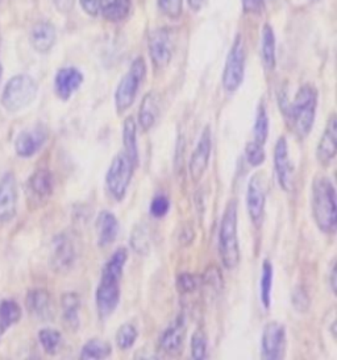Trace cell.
Returning <instances> with one entry per match:
<instances>
[{
    "mask_svg": "<svg viewBox=\"0 0 337 360\" xmlns=\"http://www.w3.org/2000/svg\"><path fill=\"white\" fill-rule=\"evenodd\" d=\"M128 262V251L124 247L117 248L108 259L102 271V277L95 293L96 309L100 318H108L120 302V281Z\"/></svg>",
    "mask_w": 337,
    "mask_h": 360,
    "instance_id": "6da1fadb",
    "label": "cell"
},
{
    "mask_svg": "<svg viewBox=\"0 0 337 360\" xmlns=\"http://www.w3.org/2000/svg\"><path fill=\"white\" fill-rule=\"evenodd\" d=\"M317 106V91L311 85L302 86L294 101L289 102L284 99L281 102V108L287 119L291 131L299 139H305L314 127Z\"/></svg>",
    "mask_w": 337,
    "mask_h": 360,
    "instance_id": "7a4b0ae2",
    "label": "cell"
},
{
    "mask_svg": "<svg viewBox=\"0 0 337 360\" xmlns=\"http://www.w3.org/2000/svg\"><path fill=\"white\" fill-rule=\"evenodd\" d=\"M311 209L316 226L322 233L336 231V191L326 176H316L312 181Z\"/></svg>",
    "mask_w": 337,
    "mask_h": 360,
    "instance_id": "3957f363",
    "label": "cell"
},
{
    "mask_svg": "<svg viewBox=\"0 0 337 360\" xmlns=\"http://www.w3.org/2000/svg\"><path fill=\"white\" fill-rule=\"evenodd\" d=\"M218 248L221 263L227 269H234L240 264V245L237 236V202L231 200L225 206L219 227Z\"/></svg>",
    "mask_w": 337,
    "mask_h": 360,
    "instance_id": "277c9868",
    "label": "cell"
},
{
    "mask_svg": "<svg viewBox=\"0 0 337 360\" xmlns=\"http://www.w3.org/2000/svg\"><path fill=\"white\" fill-rule=\"evenodd\" d=\"M39 93V85L31 75H19L11 78L1 94V105L10 111L18 112L29 106Z\"/></svg>",
    "mask_w": 337,
    "mask_h": 360,
    "instance_id": "5b68a950",
    "label": "cell"
},
{
    "mask_svg": "<svg viewBox=\"0 0 337 360\" xmlns=\"http://www.w3.org/2000/svg\"><path fill=\"white\" fill-rule=\"evenodd\" d=\"M145 75H147V65L141 57H138L132 63L128 73L121 78L120 84L116 89L115 107L117 114L126 112V110L131 108L135 103L137 93L145 78Z\"/></svg>",
    "mask_w": 337,
    "mask_h": 360,
    "instance_id": "8992f818",
    "label": "cell"
},
{
    "mask_svg": "<svg viewBox=\"0 0 337 360\" xmlns=\"http://www.w3.org/2000/svg\"><path fill=\"white\" fill-rule=\"evenodd\" d=\"M136 165L129 160L124 152L116 155L105 174L107 191L116 201L126 197L129 184L133 177Z\"/></svg>",
    "mask_w": 337,
    "mask_h": 360,
    "instance_id": "52a82bcc",
    "label": "cell"
},
{
    "mask_svg": "<svg viewBox=\"0 0 337 360\" xmlns=\"http://www.w3.org/2000/svg\"><path fill=\"white\" fill-rule=\"evenodd\" d=\"M245 75V45L242 36H237L232 45L223 73V86L228 93H234L244 81Z\"/></svg>",
    "mask_w": 337,
    "mask_h": 360,
    "instance_id": "ba28073f",
    "label": "cell"
},
{
    "mask_svg": "<svg viewBox=\"0 0 337 360\" xmlns=\"http://www.w3.org/2000/svg\"><path fill=\"white\" fill-rule=\"evenodd\" d=\"M77 244L69 233H58L52 242L51 266L57 274H66L77 262Z\"/></svg>",
    "mask_w": 337,
    "mask_h": 360,
    "instance_id": "9c48e42d",
    "label": "cell"
},
{
    "mask_svg": "<svg viewBox=\"0 0 337 360\" xmlns=\"http://www.w3.org/2000/svg\"><path fill=\"white\" fill-rule=\"evenodd\" d=\"M286 349V328L282 323L272 321L265 325L261 337V356L266 360H279Z\"/></svg>",
    "mask_w": 337,
    "mask_h": 360,
    "instance_id": "30bf717a",
    "label": "cell"
},
{
    "mask_svg": "<svg viewBox=\"0 0 337 360\" xmlns=\"http://www.w3.org/2000/svg\"><path fill=\"white\" fill-rule=\"evenodd\" d=\"M211 150H212V134H211L210 126H206L200 135L197 147L190 158V177L194 182H199L203 179L210 164Z\"/></svg>",
    "mask_w": 337,
    "mask_h": 360,
    "instance_id": "8fae6325",
    "label": "cell"
},
{
    "mask_svg": "<svg viewBox=\"0 0 337 360\" xmlns=\"http://www.w3.org/2000/svg\"><path fill=\"white\" fill-rule=\"evenodd\" d=\"M265 205H266V191L263 186L261 174H253L248 182L246 189V209L249 218L256 229L263 226V215H265Z\"/></svg>",
    "mask_w": 337,
    "mask_h": 360,
    "instance_id": "7c38bea8",
    "label": "cell"
},
{
    "mask_svg": "<svg viewBox=\"0 0 337 360\" xmlns=\"http://www.w3.org/2000/svg\"><path fill=\"white\" fill-rule=\"evenodd\" d=\"M274 168L281 189L284 191H291L294 184V167L290 160L289 143L284 136L277 140L274 148Z\"/></svg>",
    "mask_w": 337,
    "mask_h": 360,
    "instance_id": "4fadbf2b",
    "label": "cell"
},
{
    "mask_svg": "<svg viewBox=\"0 0 337 360\" xmlns=\"http://www.w3.org/2000/svg\"><path fill=\"white\" fill-rule=\"evenodd\" d=\"M186 321L183 314L176 318L161 337V349L170 356H179L183 352L186 342Z\"/></svg>",
    "mask_w": 337,
    "mask_h": 360,
    "instance_id": "5bb4252c",
    "label": "cell"
},
{
    "mask_svg": "<svg viewBox=\"0 0 337 360\" xmlns=\"http://www.w3.org/2000/svg\"><path fill=\"white\" fill-rule=\"evenodd\" d=\"M18 210V184L13 173H7L0 180V223H8Z\"/></svg>",
    "mask_w": 337,
    "mask_h": 360,
    "instance_id": "9a60e30c",
    "label": "cell"
},
{
    "mask_svg": "<svg viewBox=\"0 0 337 360\" xmlns=\"http://www.w3.org/2000/svg\"><path fill=\"white\" fill-rule=\"evenodd\" d=\"M48 140V129L44 126H37L28 131H22L15 141V150L18 156L28 159L36 155Z\"/></svg>",
    "mask_w": 337,
    "mask_h": 360,
    "instance_id": "2e32d148",
    "label": "cell"
},
{
    "mask_svg": "<svg viewBox=\"0 0 337 360\" xmlns=\"http://www.w3.org/2000/svg\"><path fill=\"white\" fill-rule=\"evenodd\" d=\"M149 49L153 65L157 69H164L168 66L173 54V44L168 30H158L152 34Z\"/></svg>",
    "mask_w": 337,
    "mask_h": 360,
    "instance_id": "e0dca14e",
    "label": "cell"
},
{
    "mask_svg": "<svg viewBox=\"0 0 337 360\" xmlns=\"http://www.w3.org/2000/svg\"><path fill=\"white\" fill-rule=\"evenodd\" d=\"M337 152V120L335 115L329 117L326 123L324 134L319 141V146L316 149V158L317 161L326 167L329 162L336 158Z\"/></svg>",
    "mask_w": 337,
    "mask_h": 360,
    "instance_id": "ac0fdd59",
    "label": "cell"
},
{
    "mask_svg": "<svg viewBox=\"0 0 337 360\" xmlns=\"http://www.w3.org/2000/svg\"><path fill=\"white\" fill-rule=\"evenodd\" d=\"M84 82V75L75 68H63L54 79L55 94L62 101H69Z\"/></svg>",
    "mask_w": 337,
    "mask_h": 360,
    "instance_id": "d6986e66",
    "label": "cell"
},
{
    "mask_svg": "<svg viewBox=\"0 0 337 360\" xmlns=\"http://www.w3.org/2000/svg\"><path fill=\"white\" fill-rule=\"evenodd\" d=\"M52 173L48 169L36 170L27 184V191L29 193V197L36 203H42L48 201L49 197L53 194Z\"/></svg>",
    "mask_w": 337,
    "mask_h": 360,
    "instance_id": "ffe728a7",
    "label": "cell"
},
{
    "mask_svg": "<svg viewBox=\"0 0 337 360\" xmlns=\"http://www.w3.org/2000/svg\"><path fill=\"white\" fill-rule=\"evenodd\" d=\"M29 314L37 319L46 321L53 316L52 297L45 289H33L25 300Z\"/></svg>",
    "mask_w": 337,
    "mask_h": 360,
    "instance_id": "44dd1931",
    "label": "cell"
},
{
    "mask_svg": "<svg viewBox=\"0 0 337 360\" xmlns=\"http://www.w3.org/2000/svg\"><path fill=\"white\" fill-rule=\"evenodd\" d=\"M96 230H98V244L99 247L105 248L114 243L119 235V221L111 212H100L96 219Z\"/></svg>",
    "mask_w": 337,
    "mask_h": 360,
    "instance_id": "7402d4cb",
    "label": "cell"
},
{
    "mask_svg": "<svg viewBox=\"0 0 337 360\" xmlns=\"http://www.w3.org/2000/svg\"><path fill=\"white\" fill-rule=\"evenodd\" d=\"M55 37H57L55 28L53 27L51 22H37L32 28V46L40 53H46L52 49L53 45L55 44Z\"/></svg>",
    "mask_w": 337,
    "mask_h": 360,
    "instance_id": "603a6c76",
    "label": "cell"
},
{
    "mask_svg": "<svg viewBox=\"0 0 337 360\" xmlns=\"http://www.w3.org/2000/svg\"><path fill=\"white\" fill-rule=\"evenodd\" d=\"M159 114L158 107V96L156 93H147V96L143 98L140 110H138V124L144 131H149L154 126Z\"/></svg>",
    "mask_w": 337,
    "mask_h": 360,
    "instance_id": "cb8c5ba5",
    "label": "cell"
},
{
    "mask_svg": "<svg viewBox=\"0 0 337 360\" xmlns=\"http://www.w3.org/2000/svg\"><path fill=\"white\" fill-rule=\"evenodd\" d=\"M61 307H62V318L67 328L78 330L79 328V310H81V298L74 293L67 292L61 297Z\"/></svg>",
    "mask_w": 337,
    "mask_h": 360,
    "instance_id": "d4e9b609",
    "label": "cell"
},
{
    "mask_svg": "<svg viewBox=\"0 0 337 360\" xmlns=\"http://www.w3.org/2000/svg\"><path fill=\"white\" fill-rule=\"evenodd\" d=\"M123 146L124 153L138 167V147H137V124L132 117H126L123 123Z\"/></svg>",
    "mask_w": 337,
    "mask_h": 360,
    "instance_id": "484cf974",
    "label": "cell"
},
{
    "mask_svg": "<svg viewBox=\"0 0 337 360\" xmlns=\"http://www.w3.org/2000/svg\"><path fill=\"white\" fill-rule=\"evenodd\" d=\"M131 10V0H100L99 11L110 22H120Z\"/></svg>",
    "mask_w": 337,
    "mask_h": 360,
    "instance_id": "4316f807",
    "label": "cell"
},
{
    "mask_svg": "<svg viewBox=\"0 0 337 360\" xmlns=\"http://www.w3.org/2000/svg\"><path fill=\"white\" fill-rule=\"evenodd\" d=\"M21 318V307L12 300H0V338Z\"/></svg>",
    "mask_w": 337,
    "mask_h": 360,
    "instance_id": "83f0119b",
    "label": "cell"
},
{
    "mask_svg": "<svg viewBox=\"0 0 337 360\" xmlns=\"http://www.w3.org/2000/svg\"><path fill=\"white\" fill-rule=\"evenodd\" d=\"M111 352H112V347L108 342H105L103 339L93 338L82 347L79 356L81 359L100 360L108 358Z\"/></svg>",
    "mask_w": 337,
    "mask_h": 360,
    "instance_id": "f1b7e54d",
    "label": "cell"
},
{
    "mask_svg": "<svg viewBox=\"0 0 337 360\" xmlns=\"http://www.w3.org/2000/svg\"><path fill=\"white\" fill-rule=\"evenodd\" d=\"M273 264L269 259L263 262V271H261V281H260V297L263 307L269 310L272 305V289H273Z\"/></svg>",
    "mask_w": 337,
    "mask_h": 360,
    "instance_id": "f546056e",
    "label": "cell"
},
{
    "mask_svg": "<svg viewBox=\"0 0 337 360\" xmlns=\"http://www.w3.org/2000/svg\"><path fill=\"white\" fill-rule=\"evenodd\" d=\"M261 56L263 65L267 70H273L275 68V37L273 30L269 24L263 27L261 37Z\"/></svg>",
    "mask_w": 337,
    "mask_h": 360,
    "instance_id": "4dcf8cb0",
    "label": "cell"
},
{
    "mask_svg": "<svg viewBox=\"0 0 337 360\" xmlns=\"http://www.w3.org/2000/svg\"><path fill=\"white\" fill-rule=\"evenodd\" d=\"M150 233L145 224H137L131 233V247L138 255H147L150 252Z\"/></svg>",
    "mask_w": 337,
    "mask_h": 360,
    "instance_id": "1f68e13d",
    "label": "cell"
},
{
    "mask_svg": "<svg viewBox=\"0 0 337 360\" xmlns=\"http://www.w3.org/2000/svg\"><path fill=\"white\" fill-rule=\"evenodd\" d=\"M253 136H254L253 140L256 143L261 146L266 144V140L269 136V117H267V110L263 103L257 108L254 127H253Z\"/></svg>",
    "mask_w": 337,
    "mask_h": 360,
    "instance_id": "d6a6232c",
    "label": "cell"
},
{
    "mask_svg": "<svg viewBox=\"0 0 337 360\" xmlns=\"http://www.w3.org/2000/svg\"><path fill=\"white\" fill-rule=\"evenodd\" d=\"M39 340L41 343L42 349H45L46 354L54 355L61 346L62 337L61 333L53 328H44L39 333Z\"/></svg>",
    "mask_w": 337,
    "mask_h": 360,
    "instance_id": "836d02e7",
    "label": "cell"
},
{
    "mask_svg": "<svg viewBox=\"0 0 337 360\" xmlns=\"http://www.w3.org/2000/svg\"><path fill=\"white\" fill-rule=\"evenodd\" d=\"M137 337H138V333L136 328L132 323H124L116 333V345L123 351L132 349L133 345L136 343Z\"/></svg>",
    "mask_w": 337,
    "mask_h": 360,
    "instance_id": "e575fe53",
    "label": "cell"
},
{
    "mask_svg": "<svg viewBox=\"0 0 337 360\" xmlns=\"http://www.w3.org/2000/svg\"><path fill=\"white\" fill-rule=\"evenodd\" d=\"M203 284L201 276L192 275V274H180L177 277V290L182 295L194 293L197 289H199Z\"/></svg>",
    "mask_w": 337,
    "mask_h": 360,
    "instance_id": "d590c367",
    "label": "cell"
},
{
    "mask_svg": "<svg viewBox=\"0 0 337 360\" xmlns=\"http://www.w3.org/2000/svg\"><path fill=\"white\" fill-rule=\"evenodd\" d=\"M192 359H204L207 356V337L201 330H197L191 337Z\"/></svg>",
    "mask_w": 337,
    "mask_h": 360,
    "instance_id": "8d00e7d4",
    "label": "cell"
},
{
    "mask_svg": "<svg viewBox=\"0 0 337 360\" xmlns=\"http://www.w3.org/2000/svg\"><path fill=\"white\" fill-rule=\"evenodd\" d=\"M245 158H246V161L249 162V165H252L254 168L263 165V162H265V159H266L263 146L256 143L254 140L249 141L245 146Z\"/></svg>",
    "mask_w": 337,
    "mask_h": 360,
    "instance_id": "74e56055",
    "label": "cell"
},
{
    "mask_svg": "<svg viewBox=\"0 0 337 360\" xmlns=\"http://www.w3.org/2000/svg\"><path fill=\"white\" fill-rule=\"evenodd\" d=\"M170 210V200L164 194H158L150 203V214L154 218H164Z\"/></svg>",
    "mask_w": 337,
    "mask_h": 360,
    "instance_id": "f35d334b",
    "label": "cell"
},
{
    "mask_svg": "<svg viewBox=\"0 0 337 360\" xmlns=\"http://www.w3.org/2000/svg\"><path fill=\"white\" fill-rule=\"evenodd\" d=\"M291 302L295 310H298L299 313H305L310 309V297L302 286H296L293 290Z\"/></svg>",
    "mask_w": 337,
    "mask_h": 360,
    "instance_id": "ab89813d",
    "label": "cell"
},
{
    "mask_svg": "<svg viewBox=\"0 0 337 360\" xmlns=\"http://www.w3.org/2000/svg\"><path fill=\"white\" fill-rule=\"evenodd\" d=\"M158 6L171 19H177L182 13V0H158Z\"/></svg>",
    "mask_w": 337,
    "mask_h": 360,
    "instance_id": "60d3db41",
    "label": "cell"
},
{
    "mask_svg": "<svg viewBox=\"0 0 337 360\" xmlns=\"http://www.w3.org/2000/svg\"><path fill=\"white\" fill-rule=\"evenodd\" d=\"M99 1L100 0H81V6L86 13L90 16H96L99 13Z\"/></svg>",
    "mask_w": 337,
    "mask_h": 360,
    "instance_id": "b9f144b4",
    "label": "cell"
},
{
    "mask_svg": "<svg viewBox=\"0 0 337 360\" xmlns=\"http://www.w3.org/2000/svg\"><path fill=\"white\" fill-rule=\"evenodd\" d=\"M244 10L246 12H258L263 6V0H242Z\"/></svg>",
    "mask_w": 337,
    "mask_h": 360,
    "instance_id": "7bdbcfd3",
    "label": "cell"
},
{
    "mask_svg": "<svg viewBox=\"0 0 337 360\" xmlns=\"http://www.w3.org/2000/svg\"><path fill=\"white\" fill-rule=\"evenodd\" d=\"M336 263L333 262V264L331 266V272H329V284H331V289H332V293L335 295L336 293Z\"/></svg>",
    "mask_w": 337,
    "mask_h": 360,
    "instance_id": "ee69618b",
    "label": "cell"
},
{
    "mask_svg": "<svg viewBox=\"0 0 337 360\" xmlns=\"http://www.w3.org/2000/svg\"><path fill=\"white\" fill-rule=\"evenodd\" d=\"M55 6L61 10V11H69L73 7L74 0H54Z\"/></svg>",
    "mask_w": 337,
    "mask_h": 360,
    "instance_id": "f6af8a7d",
    "label": "cell"
},
{
    "mask_svg": "<svg viewBox=\"0 0 337 360\" xmlns=\"http://www.w3.org/2000/svg\"><path fill=\"white\" fill-rule=\"evenodd\" d=\"M204 0H189L190 7L194 10V11H199L203 6Z\"/></svg>",
    "mask_w": 337,
    "mask_h": 360,
    "instance_id": "bcb514c9",
    "label": "cell"
},
{
    "mask_svg": "<svg viewBox=\"0 0 337 360\" xmlns=\"http://www.w3.org/2000/svg\"><path fill=\"white\" fill-rule=\"evenodd\" d=\"M190 231H192V227H191V226H186V227L183 229V233H185V235H187V236H189ZM192 240H194V236H191V238H187V239L185 240V243L191 244V242H192Z\"/></svg>",
    "mask_w": 337,
    "mask_h": 360,
    "instance_id": "7dc6e473",
    "label": "cell"
},
{
    "mask_svg": "<svg viewBox=\"0 0 337 360\" xmlns=\"http://www.w3.org/2000/svg\"><path fill=\"white\" fill-rule=\"evenodd\" d=\"M1 75H3V69H1V65H0V79H1Z\"/></svg>",
    "mask_w": 337,
    "mask_h": 360,
    "instance_id": "c3c4849f",
    "label": "cell"
}]
</instances>
